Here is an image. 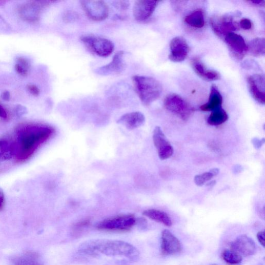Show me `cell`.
I'll use <instances>...</instances> for the list:
<instances>
[{
  "label": "cell",
  "mask_w": 265,
  "mask_h": 265,
  "mask_svg": "<svg viewBox=\"0 0 265 265\" xmlns=\"http://www.w3.org/2000/svg\"><path fill=\"white\" fill-rule=\"evenodd\" d=\"M55 133L52 127L43 124L21 125L16 130L15 156L18 162H24Z\"/></svg>",
  "instance_id": "1"
},
{
  "label": "cell",
  "mask_w": 265,
  "mask_h": 265,
  "mask_svg": "<svg viewBox=\"0 0 265 265\" xmlns=\"http://www.w3.org/2000/svg\"><path fill=\"white\" fill-rule=\"evenodd\" d=\"M80 252L90 255L101 253L111 256H125L131 259L137 258L138 250L133 245L120 240L92 239L82 243L79 248Z\"/></svg>",
  "instance_id": "2"
},
{
  "label": "cell",
  "mask_w": 265,
  "mask_h": 265,
  "mask_svg": "<svg viewBox=\"0 0 265 265\" xmlns=\"http://www.w3.org/2000/svg\"><path fill=\"white\" fill-rule=\"evenodd\" d=\"M135 90L145 105H149L160 97L162 86L156 79L147 76H134L132 78Z\"/></svg>",
  "instance_id": "3"
},
{
  "label": "cell",
  "mask_w": 265,
  "mask_h": 265,
  "mask_svg": "<svg viewBox=\"0 0 265 265\" xmlns=\"http://www.w3.org/2000/svg\"><path fill=\"white\" fill-rule=\"evenodd\" d=\"M136 219L132 215H124L110 218L96 225L98 230L105 232L130 231L136 225Z\"/></svg>",
  "instance_id": "4"
},
{
  "label": "cell",
  "mask_w": 265,
  "mask_h": 265,
  "mask_svg": "<svg viewBox=\"0 0 265 265\" xmlns=\"http://www.w3.org/2000/svg\"><path fill=\"white\" fill-rule=\"evenodd\" d=\"M164 105L167 110L184 120H187L194 112V109L190 105L176 94H171L167 96L165 99Z\"/></svg>",
  "instance_id": "5"
},
{
  "label": "cell",
  "mask_w": 265,
  "mask_h": 265,
  "mask_svg": "<svg viewBox=\"0 0 265 265\" xmlns=\"http://www.w3.org/2000/svg\"><path fill=\"white\" fill-rule=\"evenodd\" d=\"M80 39L95 54L99 57H108L114 50L113 43L107 38L94 35H84Z\"/></svg>",
  "instance_id": "6"
},
{
  "label": "cell",
  "mask_w": 265,
  "mask_h": 265,
  "mask_svg": "<svg viewBox=\"0 0 265 265\" xmlns=\"http://www.w3.org/2000/svg\"><path fill=\"white\" fill-rule=\"evenodd\" d=\"M80 3L87 15L93 21H102L109 16V7L103 1L84 0Z\"/></svg>",
  "instance_id": "7"
},
{
  "label": "cell",
  "mask_w": 265,
  "mask_h": 265,
  "mask_svg": "<svg viewBox=\"0 0 265 265\" xmlns=\"http://www.w3.org/2000/svg\"><path fill=\"white\" fill-rule=\"evenodd\" d=\"M210 25L215 34L222 38H224L228 33L233 32L239 28L238 23L229 15L211 18Z\"/></svg>",
  "instance_id": "8"
},
{
  "label": "cell",
  "mask_w": 265,
  "mask_h": 265,
  "mask_svg": "<svg viewBox=\"0 0 265 265\" xmlns=\"http://www.w3.org/2000/svg\"><path fill=\"white\" fill-rule=\"evenodd\" d=\"M153 141L159 157L167 160L173 154L174 149L160 127H156L153 132Z\"/></svg>",
  "instance_id": "9"
},
{
  "label": "cell",
  "mask_w": 265,
  "mask_h": 265,
  "mask_svg": "<svg viewBox=\"0 0 265 265\" xmlns=\"http://www.w3.org/2000/svg\"><path fill=\"white\" fill-rule=\"evenodd\" d=\"M48 2H30L21 6L18 9L20 17L24 21L35 23L39 21L42 10L48 5Z\"/></svg>",
  "instance_id": "10"
},
{
  "label": "cell",
  "mask_w": 265,
  "mask_h": 265,
  "mask_svg": "<svg viewBox=\"0 0 265 265\" xmlns=\"http://www.w3.org/2000/svg\"><path fill=\"white\" fill-rule=\"evenodd\" d=\"M224 39L235 58L241 60L244 57L248 52V45L241 35L230 32L225 36Z\"/></svg>",
  "instance_id": "11"
},
{
  "label": "cell",
  "mask_w": 265,
  "mask_h": 265,
  "mask_svg": "<svg viewBox=\"0 0 265 265\" xmlns=\"http://www.w3.org/2000/svg\"><path fill=\"white\" fill-rule=\"evenodd\" d=\"M170 50V60L174 63H180L187 58L190 52V47L184 38L178 36L171 40Z\"/></svg>",
  "instance_id": "12"
},
{
  "label": "cell",
  "mask_w": 265,
  "mask_h": 265,
  "mask_svg": "<svg viewBox=\"0 0 265 265\" xmlns=\"http://www.w3.org/2000/svg\"><path fill=\"white\" fill-rule=\"evenodd\" d=\"M160 2L139 0L133 7V14L134 18L139 22L148 20L154 12Z\"/></svg>",
  "instance_id": "13"
},
{
  "label": "cell",
  "mask_w": 265,
  "mask_h": 265,
  "mask_svg": "<svg viewBox=\"0 0 265 265\" xmlns=\"http://www.w3.org/2000/svg\"><path fill=\"white\" fill-rule=\"evenodd\" d=\"M231 250L236 252L242 257L253 255L256 251L254 241L246 235L237 237L231 244Z\"/></svg>",
  "instance_id": "14"
},
{
  "label": "cell",
  "mask_w": 265,
  "mask_h": 265,
  "mask_svg": "<svg viewBox=\"0 0 265 265\" xmlns=\"http://www.w3.org/2000/svg\"><path fill=\"white\" fill-rule=\"evenodd\" d=\"M249 89L253 97L258 103H265L264 79L263 76L255 74L248 77L247 79Z\"/></svg>",
  "instance_id": "15"
},
{
  "label": "cell",
  "mask_w": 265,
  "mask_h": 265,
  "mask_svg": "<svg viewBox=\"0 0 265 265\" xmlns=\"http://www.w3.org/2000/svg\"><path fill=\"white\" fill-rule=\"evenodd\" d=\"M124 55V51H121L117 53L110 64L97 68L95 70V73L101 76H109L121 73L125 68Z\"/></svg>",
  "instance_id": "16"
},
{
  "label": "cell",
  "mask_w": 265,
  "mask_h": 265,
  "mask_svg": "<svg viewBox=\"0 0 265 265\" xmlns=\"http://www.w3.org/2000/svg\"><path fill=\"white\" fill-rule=\"evenodd\" d=\"M161 249L165 255H175L182 250L179 239L169 230H165L162 233Z\"/></svg>",
  "instance_id": "17"
},
{
  "label": "cell",
  "mask_w": 265,
  "mask_h": 265,
  "mask_svg": "<svg viewBox=\"0 0 265 265\" xmlns=\"http://www.w3.org/2000/svg\"><path fill=\"white\" fill-rule=\"evenodd\" d=\"M191 65L196 74L205 80L213 81L221 78V75L218 72L207 69L202 62L198 58L193 59L191 61Z\"/></svg>",
  "instance_id": "18"
},
{
  "label": "cell",
  "mask_w": 265,
  "mask_h": 265,
  "mask_svg": "<svg viewBox=\"0 0 265 265\" xmlns=\"http://www.w3.org/2000/svg\"><path fill=\"white\" fill-rule=\"evenodd\" d=\"M145 117L139 112H132L122 116L117 123L129 130H133L142 126L145 123Z\"/></svg>",
  "instance_id": "19"
},
{
  "label": "cell",
  "mask_w": 265,
  "mask_h": 265,
  "mask_svg": "<svg viewBox=\"0 0 265 265\" xmlns=\"http://www.w3.org/2000/svg\"><path fill=\"white\" fill-rule=\"evenodd\" d=\"M223 98L218 87L213 85L211 87L208 101L201 106L200 109L203 112H213L222 108Z\"/></svg>",
  "instance_id": "20"
},
{
  "label": "cell",
  "mask_w": 265,
  "mask_h": 265,
  "mask_svg": "<svg viewBox=\"0 0 265 265\" xmlns=\"http://www.w3.org/2000/svg\"><path fill=\"white\" fill-rule=\"evenodd\" d=\"M15 141L9 137L0 138V157L3 160H10L15 154Z\"/></svg>",
  "instance_id": "21"
},
{
  "label": "cell",
  "mask_w": 265,
  "mask_h": 265,
  "mask_svg": "<svg viewBox=\"0 0 265 265\" xmlns=\"http://www.w3.org/2000/svg\"><path fill=\"white\" fill-rule=\"evenodd\" d=\"M142 215L145 217L156 222L161 223L168 227H171L172 221L165 212L156 209H148L143 212Z\"/></svg>",
  "instance_id": "22"
},
{
  "label": "cell",
  "mask_w": 265,
  "mask_h": 265,
  "mask_svg": "<svg viewBox=\"0 0 265 265\" xmlns=\"http://www.w3.org/2000/svg\"><path fill=\"white\" fill-rule=\"evenodd\" d=\"M13 265H44L39 255L35 252H28L14 258Z\"/></svg>",
  "instance_id": "23"
},
{
  "label": "cell",
  "mask_w": 265,
  "mask_h": 265,
  "mask_svg": "<svg viewBox=\"0 0 265 265\" xmlns=\"http://www.w3.org/2000/svg\"><path fill=\"white\" fill-rule=\"evenodd\" d=\"M248 51L255 57L262 56L265 54V40L264 38H255L248 45Z\"/></svg>",
  "instance_id": "24"
},
{
  "label": "cell",
  "mask_w": 265,
  "mask_h": 265,
  "mask_svg": "<svg viewBox=\"0 0 265 265\" xmlns=\"http://www.w3.org/2000/svg\"><path fill=\"white\" fill-rule=\"evenodd\" d=\"M228 119V114L221 108L211 113L208 118L207 122L211 126H218L225 123Z\"/></svg>",
  "instance_id": "25"
},
{
  "label": "cell",
  "mask_w": 265,
  "mask_h": 265,
  "mask_svg": "<svg viewBox=\"0 0 265 265\" xmlns=\"http://www.w3.org/2000/svg\"><path fill=\"white\" fill-rule=\"evenodd\" d=\"M185 22L189 26L196 28H201L205 25V18L202 10L194 11L185 18Z\"/></svg>",
  "instance_id": "26"
},
{
  "label": "cell",
  "mask_w": 265,
  "mask_h": 265,
  "mask_svg": "<svg viewBox=\"0 0 265 265\" xmlns=\"http://www.w3.org/2000/svg\"><path fill=\"white\" fill-rule=\"evenodd\" d=\"M31 68L29 60L23 57H17L16 59L15 70L16 72L22 76L28 75Z\"/></svg>",
  "instance_id": "27"
},
{
  "label": "cell",
  "mask_w": 265,
  "mask_h": 265,
  "mask_svg": "<svg viewBox=\"0 0 265 265\" xmlns=\"http://www.w3.org/2000/svg\"><path fill=\"white\" fill-rule=\"evenodd\" d=\"M223 259L228 264L238 265L241 263L242 257L231 250H226L222 253Z\"/></svg>",
  "instance_id": "28"
},
{
  "label": "cell",
  "mask_w": 265,
  "mask_h": 265,
  "mask_svg": "<svg viewBox=\"0 0 265 265\" xmlns=\"http://www.w3.org/2000/svg\"><path fill=\"white\" fill-rule=\"evenodd\" d=\"M214 175L210 172L196 175L194 177V182L198 187L203 186L207 182L214 178Z\"/></svg>",
  "instance_id": "29"
},
{
  "label": "cell",
  "mask_w": 265,
  "mask_h": 265,
  "mask_svg": "<svg viewBox=\"0 0 265 265\" xmlns=\"http://www.w3.org/2000/svg\"><path fill=\"white\" fill-rule=\"evenodd\" d=\"M27 90L33 96H37L40 94V90L37 86L34 84H28L27 86Z\"/></svg>",
  "instance_id": "30"
},
{
  "label": "cell",
  "mask_w": 265,
  "mask_h": 265,
  "mask_svg": "<svg viewBox=\"0 0 265 265\" xmlns=\"http://www.w3.org/2000/svg\"><path fill=\"white\" fill-rule=\"evenodd\" d=\"M239 27L244 30H249L252 28V24L250 20L247 18H243L239 23Z\"/></svg>",
  "instance_id": "31"
},
{
  "label": "cell",
  "mask_w": 265,
  "mask_h": 265,
  "mask_svg": "<svg viewBox=\"0 0 265 265\" xmlns=\"http://www.w3.org/2000/svg\"><path fill=\"white\" fill-rule=\"evenodd\" d=\"M265 234H264V231H260L257 234V238L260 244L263 248H264L265 246Z\"/></svg>",
  "instance_id": "32"
},
{
  "label": "cell",
  "mask_w": 265,
  "mask_h": 265,
  "mask_svg": "<svg viewBox=\"0 0 265 265\" xmlns=\"http://www.w3.org/2000/svg\"><path fill=\"white\" fill-rule=\"evenodd\" d=\"M16 114L17 115L21 117L24 115H26L27 113V110L26 108L24 107L23 105H19L16 107Z\"/></svg>",
  "instance_id": "33"
},
{
  "label": "cell",
  "mask_w": 265,
  "mask_h": 265,
  "mask_svg": "<svg viewBox=\"0 0 265 265\" xmlns=\"http://www.w3.org/2000/svg\"><path fill=\"white\" fill-rule=\"evenodd\" d=\"M5 206V195L3 190L0 188V211H2Z\"/></svg>",
  "instance_id": "34"
},
{
  "label": "cell",
  "mask_w": 265,
  "mask_h": 265,
  "mask_svg": "<svg viewBox=\"0 0 265 265\" xmlns=\"http://www.w3.org/2000/svg\"><path fill=\"white\" fill-rule=\"evenodd\" d=\"M252 142L256 149H259L264 143V139L262 138L260 140L257 138H254L252 139Z\"/></svg>",
  "instance_id": "35"
},
{
  "label": "cell",
  "mask_w": 265,
  "mask_h": 265,
  "mask_svg": "<svg viewBox=\"0 0 265 265\" xmlns=\"http://www.w3.org/2000/svg\"><path fill=\"white\" fill-rule=\"evenodd\" d=\"M65 19L67 21H72L74 18L77 17V15L75 13L68 12L65 16Z\"/></svg>",
  "instance_id": "36"
},
{
  "label": "cell",
  "mask_w": 265,
  "mask_h": 265,
  "mask_svg": "<svg viewBox=\"0 0 265 265\" xmlns=\"http://www.w3.org/2000/svg\"><path fill=\"white\" fill-rule=\"evenodd\" d=\"M8 117V113L6 109L0 104V118L4 119H7Z\"/></svg>",
  "instance_id": "37"
},
{
  "label": "cell",
  "mask_w": 265,
  "mask_h": 265,
  "mask_svg": "<svg viewBox=\"0 0 265 265\" xmlns=\"http://www.w3.org/2000/svg\"><path fill=\"white\" fill-rule=\"evenodd\" d=\"M116 6L120 9L126 10L128 8L129 4L128 2H119Z\"/></svg>",
  "instance_id": "38"
},
{
  "label": "cell",
  "mask_w": 265,
  "mask_h": 265,
  "mask_svg": "<svg viewBox=\"0 0 265 265\" xmlns=\"http://www.w3.org/2000/svg\"><path fill=\"white\" fill-rule=\"evenodd\" d=\"M1 96L4 100L9 101L11 99V96L9 91H5L2 93Z\"/></svg>",
  "instance_id": "39"
},
{
  "label": "cell",
  "mask_w": 265,
  "mask_h": 265,
  "mask_svg": "<svg viewBox=\"0 0 265 265\" xmlns=\"http://www.w3.org/2000/svg\"><path fill=\"white\" fill-rule=\"evenodd\" d=\"M90 223V222L89 221H84L80 222L76 225L75 226V229H82L84 227H87L88 225H89Z\"/></svg>",
  "instance_id": "40"
},
{
  "label": "cell",
  "mask_w": 265,
  "mask_h": 265,
  "mask_svg": "<svg viewBox=\"0 0 265 265\" xmlns=\"http://www.w3.org/2000/svg\"><path fill=\"white\" fill-rule=\"evenodd\" d=\"M248 3L256 6H263L264 4V1H250Z\"/></svg>",
  "instance_id": "41"
},
{
  "label": "cell",
  "mask_w": 265,
  "mask_h": 265,
  "mask_svg": "<svg viewBox=\"0 0 265 265\" xmlns=\"http://www.w3.org/2000/svg\"><path fill=\"white\" fill-rule=\"evenodd\" d=\"M212 174L214 175V176H216L218 175L219 173V170L218 169H213L209 171Z\"/></svg>",
  "instance_id": "42"
},
{
  "label": "cell",
  "mask_w": 265,
  "mask_h": 265,
  "mask_svg": "<svg viewBox=\"0 0 265 265\" xmlns=\"http://www.w3.org/2000/svg\"><path fill=\"white\" fill-rule=\"evenodd\" d=\"M216 182L214 181H212V182H210V183H208V184H207L208 186H214L215 185H216Z\"/></svg>",
  "instance_id": "43"
},
{
  "label": "cell",
  "mask_w": 265,
  "mask_h": 265,
  "mask_svg": "<svg viewBox=\"0 0 265 265\" xmlns=\"http://www.w3.org/2000/svg\"><path fill=\"white\" fill-rule=\"evenodd\" d=\"M213 265H217V264H213Z\"/></svg>",
  "instance_id": "44"
},
{
  "label": "cell",
  "mask_w": 265,
  "mask_h": 265,
  "mask_svg": "<svg viewBox=\"0 0 265 265\" xmlns=\"http://www.w3.org/2000/svg\"><path fill=\"white\" fill-rule=\"evenodd\" d=\"M0 158H1V157H0Z\"/></svg>",
  "instance_id": "45"
}]
</instances>
